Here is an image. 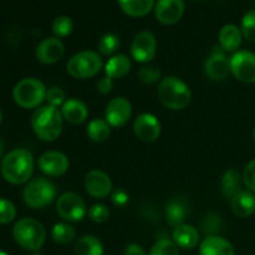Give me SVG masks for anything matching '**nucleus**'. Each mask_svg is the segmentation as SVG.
Here are the masks:
<instances>
[{
  "label": "nucleus",
  "mask_w": 255,
  "mask_h": 255,
  "mask_svg": "<svg viewBox=\"0 0 255 255\" xmlns=\"http://www.w3.org/2000/svg\"><path fill=\"white\" fill-rule=\"evenodd\" d=\"M132 116V105L126 97H115L105 110V120L115 128L124 127Z\"/></svg>",
  "instance_id": "obj_11"
},
{
  "label": "nucleus",
  "mask_w": 255,
  "mask_h": 255,
  "mask_svg": "<svg viewBox=\"0 0 255 255\" xmlns=\"http://www.w3.org/2000/svg\"><path fill=\"white\" fill-rule=\"evenodd\" d=\"M12 237L17 246L29 252H39L46 241V231L39 221L32 218L20 219L12 228Z\"/></svg>",
  "instance_id": "obj_4"
},
{
  "label": "nucleus",
  "mask_w": 255,
  "mask_h": 255,
  "mask_svg": "<svg viewBox=\"0 0 255 255\" xmlns=\"http://www.w3.org/2000/svg\"><path fill=\"white\" fill-rule=\"evenodd\" d=\"M40 171L49 177H60L67 172L70 167V161L67 156L59 151L44 152L39 157Z\"/></svg>",
  "instance_id": "obj_15"
},
{
  "label": "nucleus",
  "mask_w": 255,
  "mask_h": 255,
  "mask_svg": "<svg viewBox=\"0 0 255 255\" xmlns=\"http://www.w3.org/2000/svg\"><path fill=\"white\" fill-rule=\"evenodd\" d=\"M61 115L64 120L72 125H80L89 117V109L86 104L77 99H69L61 106Z\"/></svg>",
  "instance_id": "obj_20"
},
{
  "label": "nucleus",
  "mask_w": 255,
  "mask_h": 255,
  "mask_svg": "<svg viewBox=\"0 0 255 255\" xmlns=\"http://www.w3.org/2000/svg\"><path fill=\"white\" fill-rule=\"evenodd\" d=\"M157 52L156 36L148 30L138 32L131 45V55L137 62L147 64L152 61Z\"/></svg>",
  "instance_id": "obj_10"
},
{
  "label": "nucleus",
  "mask_w": 255,
  "mask_h": 255,
  "mask_svg": "<svg viewBox=\"0 0 255 255\" xmlns=\"http://www.w3.org/2000/svg\"><path fill=\"white\" fill-rule=\"evenodd\" d=\"M221 218L216 214H208L203 221V231L207 236H216L217 232L221 229Z\"/></svg>",
  "instance_id": "obj_38"
},
{
  "label": "nucleus",
  "mask_w": 255,
  "mask_h": 255,
  "mask_svg": "<svg viewBox=\"0 0 255 255\" xmlns=\"http://www.w3.org/2000/svg\"><path fill=\"white\" fill-rule=\"evenodd\" d=\"M206 75L213 81H223L231 74V61L227 57L226 51L221 46L214 47L211 56L204 64Z\"/></svg>",
  "instance_id": "obj_13"
},
{
  "label": "nucleus",
  "mask_w": 255,
  "mask_h": 255,
  "mask_svg": "<svg viewBox=\"0 0 255 255\" xmlns=\"http://www.w3.org/2000/svg\"><path fill=\"white\" fill-rule=\"evenodd\" d=\"M120 45H121V40H120V37L116 34L106 32L99 40L97 49H99V52L101 55L110 56V55H114L120 49Z\"/></svg>",
  "instance_id": "obj_30"
},
{
  "label": "nucleus",
  "mask_w": 255,
  "mask_h": 255,
  "mask_svg": "<svg viewBox=\"0 0 255 255\" xmlns=\"http://www.w3.org/2000/svg\"><path fill=\"white\" fill-rule=\"evenodd\" d=\"M37 61L44 65L56 64L64 57L65 46L59 37H47L44 39L35 50Z\"/></svg>",
  "instance_id": "obj_17"
},
{
  "label": "nucleus",
  "mask_w": 255,
  "mask_h": 255,
  "mask_svg": "<svg viewBox=\"0 0 255 255\" xmlns=\"http://www.w3.org/2000/svg\"><path fill=\"white\" fill-rule=\"evenodd\" d=\"M149 255H179L177 244L171 239H159L151 248Z\"/></svg>",
  "instance_id": "obj_32"
},
{
  "label": "nucleus",
  "mask_w": 255,
  "mask_h": 255,
  "mask_svg": "<svg viewBox=\"0 0 255 255\" xmlns=\"http://www.w3.org/2000/svg\"><path fill=\"white\" fill-rule=\"evenodd\" d=\"M124 255H147V253L139 244L131 243L125 248Z\"/></svg>",
  "instance_id": "obj_42"
},
{
  "label": "nucleus",
  "mask_w": 255,
  "mask_h": 255,
  "mask_svg": "<svg viewBox=\"0 0 255 255\" xmlns=\"http://www.w3.org/2000/svg\"><path fill=\"white\" fill-rule=\"evenodd\" d=\"M47 105L50 106H54V107H59L62 106L66 101V94H65L64 90L61 87H50L46 92V99Z\"/></svg>",
  "instance_id": "obj_37"
},
{
  "label": "nucleus",
  "mask_w": 255,
  "mask_h": 255,
  "mask_svg": "<svg viewBox=\"0 0 255 255\" xmlns=\"http://www.w3.org/2000/svg\"><path fill=\"white\" fill-rule=\"evenodd\" d=\"M87 214L94 223H105L110 218V209L105 204H94Z\"/></svg>",
  "instance_id": "obj_36"
},
{
  "label": "nucleus",
  "mask_w": 255,
  "mask_h": 255,
  "mask_svg": "<svg viewBox=\"0 0 255 255\" xmlns=\"http://www.w3.org/2000/svg\"><path fill=\"white\" fill-rule=\"evenodd\" d=\"M31 127L37 138L44 142H54L61 134L64 117L59 107L41 106L32 114Z\"/></svg>",
  "instance_id": "obj_2"
},
{
  "label": "nucleus",
  "mask_w": 255,
  "mask_h": 255,
  "mask_svg": "<svg viewBox=\"0 0 255 255\" xmlns=\"http://www.w3.org/2000/svg\"><path fill=\"white\" fill-rule=\"evenodd\" d=\"M243 177L241 176L237 169L231 168L228 171L224 172L223 177H222L221 187H222V193L226 197L227 199H232L237 193L241 192V186Z\"/></svg>",
  "instance_id": "obj_25"
},
{
  "label": "nucleus",
  "mask_w": 255,
  "mask_h": 255,
  "mask_svg": "<svg viewBox=\"0 0 255 255\" xmlns=\"http://www.w3.org/2000/svg\"><path fill=\"white\" fill-rule=\"evenodd\" d=\"M16 217V207L5 198H0V224H9Z\"/></svg>",
  "instance_id": "obj_35"
},
{
  "label": "nucleus",
  "mask_w": 255,
  "mask_h": 255,
  "mask_svg": "<svg viewBox=\"0 0 255 255\" xmlns=\"http://www.w3.org/2000/svg\"><path fill=\"white\" fill-rule=\"evenodd\" d=\"M122 11L132 17L146 16L154 6V0H119Z\"/></svg>",
  "instance_id": "obj_24"
},
{
  "label": "nucleus",
  "mask_w": 255,
  "mask_h": 255,
  "mask_svg": "<svg viewBox=\"0 0 255 255\" xmlns=\"http://www.w3.org/2000/svg\"><path fill=\"white\" fill-rule=\"evenodd\" d=\"M30 255H42V254L39 253V252H34V253H31Z\"/></svg>",
  "instance_id": "obj_44"
},
{
  "label": "nucleus",
  "mask_w": 255,
  "mask_h": 255,
  "mask_svg": "<svg viewBox=\"0 0 255 255\" xmlns=\"http://www.w3.org/2000/svg\"><path fill=\"white\" fill-rule=\"evenodd\" d=\"M187 217V208L181 201H173L169 202L166 207V218L167 222L171 227L176 228V227L184 224V219Z\"/></svg>",
  "instance_id": "obj_28"
},
{
  "label": "nucleus",
  "mask_w": 255,
  "mask_h": 255,
  "mask_svg": "<svg viewBox=\"0 0 255 255\" xmlns=\"http://www.w3.org/2000/svg\"><path fill=\"white\" fill-rule=\"evenodd\" d=\"M231 208L238 218H249L255 213V194L251 191H241L231 199Z\"/></svg>",
  "instance_id": "obj_19"
},
{
  "label": "nucleus",
  "mask_w": 255,
  "mask_h": 255,
  "mask_svg": "<svg viewBox=\"0 0 255 255\" xmlns=\"http://www.w3.org/2000/svg\"><path fill=\"white\" fill-rule=\"evenodd\" d=\"M186 10L184 0H158L154 4L156 19L163 25H173L182 19Z\"/></svg>",
  "instance_id": "obj_16"
},
{
  "label": "nucleus",
  "mask_w": 255,
  "mask_h": 255,
  "mask_svg": "<svg viewBox=\"0 0 255 255\" xmlns=\"http://www.w3.org/2000/svg\"><path fill=\"white\" fill-rule=\"evenodd\" d=\"M253 138H254V142H255V127L253 128Z\"/></svg>",
  "instance_id": "obj_46"
},
{
  "label": "nucleus",
  "mask_w": 255,
  "mask_h": 255,
  "mask_svg": "<svg viewBox=\"0 0 255 255\" xmlns=\"http://www.w3.org/2000/svg\"><path fill=\"white\" fill-rule=\"evenodd\" d=\"M132 69V62L128 56L125 54L114 55L105 65V72L106 76L112 80L124 79L129 74Z\"/></svg>",
  "instance_id": "obj_23"
},
{
  "label": "nucleus",
  "mask_w": 255,
  "mask_h": 255,
  "mask_svg": "<svg viewBox=\"0 0 255 255\" xmlns=\"http://www.w3.org/2000/svg\"><path fill=\"white\" fill-rule=\"evenodd\" d=\"M231 61V74L244 84L255 82V54L247 50L234 52L229 59Z\"/></svg>",
  "instance_id": "obj_9"
},
{
  "label": "nucleus",
  "mask_w": 255,
  "mask_h": 255,
  "mask_svg": "<svg viewBox=\"0 0 255 255\" xmlns=\"http://www.w3.org/2000/svg\"><path fill=\"white\" fill-rule=\"evenodd\" d=\"M114 89V80L109 76H105L97 82V91L101 95H109Z\"/></svg>",
  "instance_id": "obj_41"
},
{
  "label": "nucleus",
  "mask_w": 255,
  "mask_h": 255,
  "mask_svg": "<svg viewBox=\"0 0 255 255\" xmlns=\"http://www.w3.org/2000/svg\"><path fill=\"white\" fill-rule=\"evenodd\" d=\"M138 79L144 85H153L162 81V71L158 67L143 66L138 71Z\"/></svg>",
  "instance_id": "obj_34"
},
{
  "label": "nucleus",
  "mask_w": 255,
  "mask_h": 255,
  "mask_svg": "<svg viewBox=\"0 0 255 255\" xmlns=\"http://www.w3.org/2000/svg\"><path fill=\"white\" fill-rule=\"evenodd\" d=\"M219 46L227 52H234L239 49L243 41L242 30L234 24H226L218 35Z\"/></svg>",
  "instance_id": "obj_22"
},
{
  "label": "nucleus",
  "mask_w": 255,
  "mask_h": 255,
  "mask_svg": "<svg viewBox=\"0 0 255 255\" xmlns=\"http://www.w3.org/2000/svg\"><path fill=\"white\" fill-rule=\"evenodd\" d=\"M4 143L1 142V139H0V162H2V159H4Z\"/></svg>",
  "instance_id": "obj_43"
},
{
  "label": "nucleus",
  "mask_w": 255,
  "mask_h": 255,
  "mask_svg": "<svg viewBox=\"0 0 255 255\" xmlns=\"http://www.w3.org/2000/svg\"><path fill=\"white\" fill-rule=\"evenodd\" d=\"M74 30V22H72L71 17L66 16V15H60L52 22V32H54L55 37H66Z\"/></svg>",
  "instance_id": "obj_31"
},
{
  "label": "nucleus",
  "mask_w": 255,
  "mask_h": 255,
  "mask_svg": "<svg viewBox=\"0 0 255 255\" xmlns=\"http://www.w3.org/2000/svg\"><path fill=\"white\" fill-rule=\"evenodd\" d=\"M243 183L248 191L255 193V159H252L243 172Z\"/></svg>",
  "instance_id": "obj_39"
},
{
  "label": "nucleus",
  "mask_w": 255,
  "mask_h": 255,
  "mask_svg": "<svg viewBox=\"0 0 255 255\" xmlns=\"http://www.w3.org/2000/svg\"><path fill=\"white\" fill-rule=\"evenodd\" d=\"M56 211L62 219L69 222H81L89 213L82 197L75 192H66L57 198Z\"/></svg>",
  "instance_id": "obj_8"
},
{
  "label": "nucleus",
  "mask_w": 255,
  "mask_h": 255,
  "mask_svg": "<svg viewBox=\"0 0 255 255\" xmlns=\"http://www.w3.org/2000/svg\"><path fill=\"white\" fill-rule=\"evenodd\" d=\"M172 241L182 249H194L199 243V233L191 224H182L176 227L172 233Z\"/></svg>",
  "instance_id": "obj_21"
},
{
  "label": "nucleus",
  "mask_w": 255,
  "mask_h": 255,
  "mask_svg": "<svg viewBox=\"0 0 255 255\" xmlns=\"http://www.w3.org/2000/svg\"><path fill=\"white\" fill-rule=\"evenodd\" d=\"M193 1H203V0H193Z\"/></svg>",
  "instance_id": "obj_48"
},
{
  "label": "nucleus",
  "mask_w": 255,
  "mask_h": 255,
  "mask_svg": "<svg viewBox=\"0 0 255 255\" xmlns=\"http://www.w3.org/2000/svg\"><path fill=\"white\" fill-rule=\"evenodd\" d=\"M104 62L97 52L85 50L70 57L66 64V70L74 79L86 80L96 76L101 71Z\"/></svg>",
  "instance_id": "obj_7"
},
{
  "label": "nucleus",
  "mask_w": 255,
  "mask_h": 255,
  "mask_svg": "<svg viewBox=\"0 0 255 255\" xmlns=\"http://www.w3.org/2000/svg\"><path fill=\"white\" fill-rule=\"evenodd\" d=\"M84 186L87 193L96 199L107 198L112 193L114 188L109 174L100 169H92L85 176Z\"/></svg>",
  "instance_id": "obj_12"
},
{
  "label": "nucleus",
  "mask_w": 255,
  "mask_h": 255,
  "mask_svg": "<svg viewBox=\"0 0 255 255\" xmlns=\"http://www.w3.org/2000/svg\"><path fill=\"white\" fill-rule=\"evenodd\" d=\"M104 244L95 236H84L75 244L76 255H104Z\"/></svg>",
  "instance_id": "obj_26"
},
{
  "label": "nucleus",
  "mask_w": 255,
  "mask_h": 255,
  "mask_svg": "<svg viewBox=\"0 0 255 255\" xmlns=\"http://www.w3.org/2000/svg\"><path fill=\"white\" fill-rule=\"evenodd\" d=\"M1 119H2V115H1V110H0V124H1Z\"/></svg>",
  "instance_id": "obj_47"
},
{
  "label": "nucleus",
  "mask_w": 255,
  "mask_h": 255,
  "mask_svg": "<svg viewBox=\"0 0 255 255\" xmlns=\"http://www.w3.org/2000/svg\"><path fill=\"white\" fill-rule=\"evenodd\" d=\"M0 255H9V254L5 253V252H2V251H0Z\"/></svg>",
  "instance_id": "obj_45"
},
{
  "label": "nucleus",
  "mask_w": 255,
  "mask_h": 255,
  "mask_svg": "<svg viewBox=\"0 0 255 255\" xmlns=\"http://www.w3.org/2000/svg\"><path fill=\"white\" fill-rule=\"evenodd\" d=\"M157 96L164 107L178 111L188 106L192 100V92L188 85L181 79L167 76L158 84Z\"/></svg>",
  "instance_id": "obj_3"
},
{
  "label": "nucleus",
  "mask_w": 255,
  "mask_h": 255,
  "mask_svg": "<svg viewBox=\"0 0 255 255\" xmlns=\"http://www.w3.org/2000/svg\"><path fill=\"white\" fill-rule=\"evenodd\" d=\"M51 238L55 243L66 246L76 238V231L69 223H56L51 228Z\"/></svg>",
  "instance_id": "obj_29"
},
{
  "label": "nucleus",
  "mask_w": 255,
  "mask_h": 255,
  "mask_svg": "<svg viewBox=\"0 0 255 255\" xmlns=\"http://www.w3.org/2000/svg\"><path fill=\"white\" fill-rule=\"evenodd\" d=\"M111 134V126L105 119H95L87 126V136L94 142H104Z\"/></svg>",
  "instance_id": "obj_27"
},
{
  "label": "nucleus",
  "mask_w": 255,
  "mask_h": 255,
  "mask_svg": "<svg viewBox=\"0 0 255 255\" xmlns=\"http://www.w3.org/2000/svg\"><path fill=\"white\" fill-rule=\"evenodd\" d=\"M161 122L154 115L141 114L133 122V132L142 142L151 143L161 136Z\"/></svg>",
  "instance_id": "obj_14"
},
{
  "label": "nucleus",
  "mask_w": 255,
  "mask_h": 255,
  "mask_svg": "<svg viewBox=\"0 0 255 255\" xmlns=\"http://www.w3.org/2000/svg\"><path fill=\"white\" fill-rule=\"evenodd\" d=\"M242 34L244 39L255 42V9L249 10L242 19Z\"/></svg>",
  "instance_id": "obj_33"
},
{
  "label": "nucleus",
  "mask_w": 255,
  "mask_h": 255,
  "mask_svg": "<svg viewBox=\"0 0 255 255\" xmlns=\"http://www.w3.org/2000/svg\"><path fill=\"white\" fill-rule=\"evenodd\" d=\"M46 87L44 82L35 77L22 79L12 90V99L21 109L31 110L39 107L46 99Z\"/></svg>",
  "instance_id": "obj_5"
},
{
  "label": "nucleus",
  "mask_w": 255,
  "mask_h": 255,
  "mask_svg": "<svg viewBox=\"0 0 255 255\" xmlns=\"http://www.w3.org/2000/svg\"><path fill=\"white\" fill-rule=\"evenodd\" d=\"M199 255H236L232 243L219 236H207L199 244Z\"/></svg>",
  "instance_id": "obj_18"
},
{
  "label": "nucleus",
  "mask_w": 255,
  "mask_h": 255,
  "mask_svg": "<svg viewBox=\"0 0 255 255\" xmlns=\"http://www.w3.org/2000/svg\"><path fill=\"white\" fill-rule=\"evenodd\" d=\"M128 194H127V192L124 191V189H117V191H115L114 193L111 194V201L116 207L126 206V204L128 203Z\"/></svg>",
  "instance_id": "obj_40"
},
{
  "label": "nucleus",
  "mask_w": 255,
  "mask_h": 255,
  "mask_svg": "<svg viewBox=\"0 0 255 255\" xmlns=\"http://www.w3.org/2000/svg\"><path fill=\"white\" fill-rule=\"evenodd\" d=\"M56 194L57 191L55 184L49 179L39 177L29 181V183L25 186L22 199L29 208L41 209L51 204L56 198Z\"/></svg>",
  "instance_id": "obj_6"
},
{
  "label": "nucleus",
  "mask_w": 255,
  "mask_h": 255,
  "mask_svg": "<svg viewBox=\"0 0 255 255\" xmlns=\"http://www.w3.org/2000/svg\"><path fill=\"white\" fill-rule=\"evenodd\" d=\"M34 172V157L27 149L16 148L5 154L1 162V174L11 184H24Z\"/></svg>",
  "instance_id": "obj_1"
}]
</instances>
